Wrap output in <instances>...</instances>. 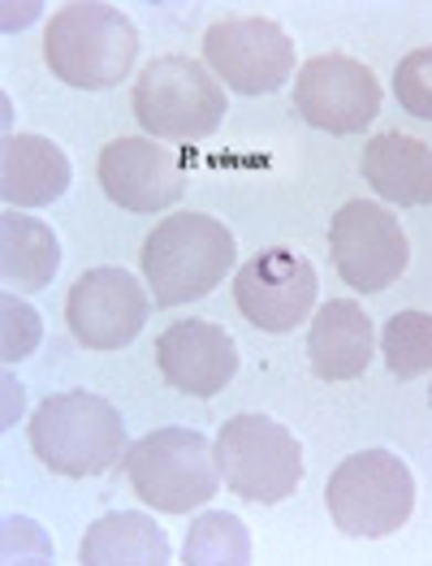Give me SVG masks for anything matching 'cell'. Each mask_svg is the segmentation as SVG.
Returning <instances> with one entry per match:
<instances>
[{"mask_svg": "<svg viewBox=\"0 0 432 566\" xmlns=\"http://www.w3.org/2000/svg\"><path fill=\"white\" fill-rule=\"evenodd\" d=\"M156 368L178 394L217 398L239 373V346L212 321H178L156 337Z\"/></svg>", "mask_w": 432, "mask_h": 566, "instance_id": "5bb4252c", "label": "cell"}, {"mask_svg": "<svg viewBox=\"0 0 432 566\" xmlns=\"http://www.w3.org/2000/svg\"><path fill=\"white\" fill-rule=\"evenodd\" d=\"M294 113L325 135H359L381 113V83L346 52L312 56L294 74Z\"/></svg>", "mask_w": 432, "mask_h": 566, "instance_id": "30bf717a", "label": "cell"}, {"mask_svg": "<svg viewBox=\"0 0 432 566\" xmlns=\"http://www.w3.org/2000/svg\"><path fill=\"white\" fill-rule=\"evenodd\" d=\"M61 269V242L40 217L9 208L0 217V277L13 290H44Z\"/></svg>", "mask_w": 432, "mask_h": 566, "instance_id": "d6986e66", "label": "cell"}, {"mask_svg": "<svg viewBox=\"0 0 432 566\" xmlns=\"http://www.w3.org/2000/svg\"><path fill=\"white\" fill-rule=\"evenodd\" d=\"M217 463H221L225 489L239 493L242 502H260V506L286 502L303 484V446L294 441L286 424L255 411H242L221 424Z\"/></svg>", "mask_w": 432, "mask_h": 566, "instance_id": "52a82bcc", "label": "cell"}, {"mask_svg": "<svg viewBox=\"0 0 432 566\" xmlns=\"http://www.w3.org/2000/svg\"><path fill=\"white\" fill-rule=\"evenodd\" d=\"M40 337H44L40 312H35L27 298L4 294V298H0V359H4V364L31 359L35 346H40Z\"/></svg>", "mask_w": 432, "mask_h": 566, "instance_id": "7402d4cb", "label": "cell"}, {"mask_svg": "<svg viewBox=\"0 0 432 566\" xmlns=\"http://www.w3.org/2000/svg\"><path fill=\"white\" fill-rule=\"evenodd\" d=\"M122 468L135 497L160 515H191L199 506H208L225 484L217 463V441H208L194 428L147 432L126 450Z\"/></svg>", "mask_w": 432, "mask_h": 566, "instance_id": "277c9868", "label": "cell"}, {"mask_svg": "<svg viewBox=\"0 0 432 566\" xmlns=\"http://www.w3.org/2000/svg\"><path fill=\"white\" fill-rule=\"evenodd\" d=\"M44 13V4H4V31H22Z\"/></svg>", "mask_w": 432, "mask_h": 566, "instance_id": "484cf974", "label": "cell"}, {"mask_svg": "<svg viewBox=\"0 0 432 566\" xmlns=\"http://www.w3.org/2000/svg\"><path fill=\"white\" fill-rule=\"evenodd\" d=\"M74 182L70 156L44 135H9L0 151L4 208H49Z\"/></svg>", "mask_w": 432, "mask_h": 566, "instance_id": "2e32d148", "label": "cell"}, {"mask_svg": "<svg viewBox=\"0 0 432 566\" xmlns=\"http://www.w3.org/2000/svg\"><path fill=\"white\" fill-rule=\"evenodd\" d=\"M325 506L341 536L381 541L407 527L415 511V475L393 450H359L337 463L325 484Z\"/></svg>", "mask_w": 432, "mask_h": 566, "instance_id": "8992f818", "label": "cell"}, {"mask_svg": "<svg viewBox=\"0 0 432 566\" xmlns=\"http://www.w3.org/2000/svg\"><path fill=\"white\" fill-rule=\"evenodd\" d=\"M31 450L56 475L87 480L104 475L126 459V420L122 411L87 389L52 394L31 416Z\"/></svg>", "mask_w": 432, "mask_h": 566, "instance_id": "6da1fadb", "label": "cell"}, {"mask_svg": "<svg viewBox=\"0 0 432 566\" xmlns=\"http://www.w3.org/2000/svg\"><path fill=\"white\" fill-rule=\"evenodd\" d=\"M173 558V545L165 536V527L144 515V511H113L99 515L83 545H78V563L87 566H113V563H139L160 566Z\"/></svg>", "mask_w": 432, "mask_h": 566, "instance_id": "ac0fdd59", "label": "cell"}, {"mask_svg": "<svg viewBox=\"0 0 432 566\" xmlns=\"http://www.w3.org/2000/svg\"><path fill=\"white\" fill-rule=\"evenodd\" d=\"M234 234L203 212L165 217L144 242V282L156 307H182L212 294L234 269Z\"/></svg>", "mask_w": 432, "mask_h": 566, "instance_id": "3957f363", "label": "cell"}, {"mask_svg": "<svg viewBox=\"0 0 432 566\" xmlns=\"http://www.w3.org/2000/svg\"><path fill=\"white\" fill-rule=\"evenodd\" d=\"M381 355L389 377L415 380L432 373V312H398L384 321Z\"/></svg>", "mask_w": 432, "mask_h": 566, "instance_id": "44dd1931", "label": "cell"}, {"mask_svg": "<svg viewBox=\"0 0 432 566\" xmlns=\"http://www.w3.org/2000/svg\"><path fill=\"white\" fill-rule=\"evenodd\" d=\"M393 95L398 104L420 117V122H432V48H415L398 61L393 70Z\"/></svg>", "mask_w": 432, "mask_h": 566, "instance_id": "603a6c76", "label": "cell"}, {"mask_svg": "<svg viewBox=\"0 0 432 566\" xmlns=\"http://www.w3.org/2000/svg\"><path fill=\"white\" fill-rule=\"evenodd\" d=\"M147 282H139L126 269H87L78 282L70 285L65 298V321L70 333L87 346V350H122L130 346L147 325L151 312V290H144Z\"/></svg>", "mask_w": 432, "mask_h": 566, "instance_id": "7c38bea8", "label": "cell"}, {"mask_svg": "<svg viewBox=\"0 0 432 566\" xmlns=\"http://www.w3.org/2000/svg\"><path fill=\"white\" fill-rule=\"evenodd\" d=\"M316 294L320 282L312 260L294 255L289 247H268L234 273V303L246 325L260 333H289L294 325L312 321Z\"/></svg>", "mask_w": 432, "mask_h": 566, "instance_id": "8fae6325", "label": "cell"}, {"mask_svg": "<svg viewBox=\"0 0 432 566\" xmlns=\"http://www.w3.org/2000/svg\"><path fill=\"white\" fill-rule=\"evenodd\" d=\"M203 65L239 95H273L294 78V40L273 18H221L203 35Z\"/></svg>", "mask_w": 432, "mask_h": 566, "instance_id": "9c48e42d", "label": "cell"}, {"mask_svg": "<svg viewBox=\"0 0 432 566\" xmlns=\"http://www.w3.org/2000/svg\"><path fill=\"white\" fill-rule=\"evenodd\" d=\"M377 355L372 316L355 298H329L307 329V359L320 380H355Z\"/></svg>", "mask_w": 432, "mask_h": 566, "instance_id": "9a60e30c", "label": "cell"}, {"mask_svg": "<svg viewBox=\"0 0 432 566\" xmlns=\"http://www.w3.org/2000/svg\"><path fill=\"white\" fill-rule=\"evenodd\" d=\"M96 178L104 195L126 212H165L187 190L178 156L147 135H122L108 143L99 151Z\"/></svg>", "mask_w": 432, "mask_h": 566, "instance_id": "4fadbf2b", "label": "cell"}, {"mask_svg": "<svg viewBox=\"0 0 432 566\" xmlns=\"http://www.w3.org/2000/svg\"><path fill=\"white\" fill-rule=\"evenodd\" d=\"M0 558L4 563H52V536L27 515H4Z\"/></svg>", "mask_w": 432, "mask_h": 566, "instance_id": "cb8c5ba5", "label": "cell"}, {"mask_svg": "<svg viewBox=\"0 0 432 566\" xmlns=\"http://www.w3.org/2000/svg\"><path fill=\"white\" fill-rule=\"evenodd\" d=\"M329 251H334L341 282L359 294L389 290L411 264L407 230L384 203H372V199H350L337 208L334 226H329Z\"/></svg>", "mask_w": 432, "mask_h": 566, "instance_id": "ba28073f", "label": "cell"}, {"mask_svg": "<svg viewBox=\"0 0 432 566\" xmlns=\"http://www.w3.org/2000/svg\"><path fill=\"white\" fill-rule=\"evenodd\" d=\"M0 389H4V411H0V428H13L22 420V407H27V385L13 377V373H4L0 377Z\"/></svg>", "mask_w": 432, "mask_h": 566, "instance_id": "d4e9b609", "label": "cell"}, {"mask_svg": "<svg viewBox=\"0 0 432 566\" xmlns=\"http://www.w3.org/2000/svg\"><path fill=\"white\" fill-rule=\"evenodd\" d=\"M182 558L194 566H242L251 563V532L239 515L225 511H203L187 527Z\"/></svg>", "mask_w": 432, "mask_h": 566, "instance_id": "ffe728a7", "label": "cell"}, {"mask_svg": "<svg viewBox=\"0 0 432 566\" xmlns=\"http://www.w3.org/2000/svg\"><path fill=\"white\" fill-rule=\"evenodd\" d=\"M52 78L78 92H108L139 61V27L113 4H65L44 31Z\"/></svg>", "mask_w": 432, "mask_h": 566, "instance_id": "7a4b0ae2", "label": "cell"}, {"mask_svg": "<svg viewBox=\"0 0 432 566\" xmlns=\"http://www.w3.org/2000/svg\"><path fill=\"white\" fill-rule=\"evenodd\" d=\"M130 108L139 117L147 139L160 143H199L221 130L230 104H225V87L221 78L182 52L156 56L144 65V74L135 78V95Z\"/></svg>", "mask_w": 432, "mask_h": 566, "instance_id": "5b68a950", "label": "cell"}, {"mask_svg": "<svg viewBox=\"0 0 432 566\" xmlns=\"http://www.w3.org/2000/svg\"><path fill=\"white\" fill-rule=\"evenodd\" d=\"M363 182L377 190L381 199L398 208H420L432 203V147L411 135H377L363 147Z\"/></svg>", "mask_w": 432, "mask_h": 566, "instance_id": "e0dca14e", "label": "cell"}]
</instances>
